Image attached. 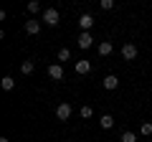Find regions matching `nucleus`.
<instances>
[{
    "label": "nucleus",
    "instance_id": "nucleus-1",
    "mask_svg": "<svg viewBox=\"0 0 152 142\" xmlns=\"http://www.w3.org/2000/svg\"><path fill=\"white\" fill-rule=\"evenodd\" d=\"M43 23H46V26H58V23H61L58 10H56V8H46V10H43Z\"/></svg>",
    "mask_w": 152,
    "mask_h": 142
},
{
    "label": "nucleus",
    "instance_id": "nucleus-2",
    "mask_svg": "<svg viewBox=\"0 0 152 142\" xmlns=\"http://www.w3.org/2000/svg\"><path fill=\"white\" fill-rule=\"evenodd\" d=\"M71 112H74V109H71V104H69V102H61L58 107H56V119L66 122V119L71 117Z\"/></svg>",
    "mask_w": 152,
    "mask_h": 142
},
{
    "label": "nucleus",
    "instance_id": "nucleus-3",
    "mask_svg": "<svg viewBox=\"0 0 152 142\" xmlns=\"http://www.w3.org/2000/svg\"><path fill=\"white\" fill-rule=\"evenodd\" d=\"M79 26H81V33H89L94 28V15L91 13H84V15L79 18Z\"/></svg>",
    "mask_w": 152,
    "mask_h": 142
},
{
    "label": "nucleus",
    "instance_id": "nucleus-4",
    "mask_svg": "<svg viewBox=\"0 0 152 142\" xmlns=\"http://www.w3.org/2000/svg\"><path fill=\"white\" fill-rule=\"evenodd\" d=\"M122 59L124 61H134L137 59V46L134 43H124L122 46Z\"/></svg>",
    "mask_w": 152,
    "mask_h": 142
},
{
    "label": "nucleus",
    "instance_id": "nucleus-5",
    "mask_svg": "<svg viewBox=\"0 0 152 142\" xmlns=\"http://www.w3.org/2000/svg\"><path fill=\"white\" fill-rule=\"evenodd\" d=\"M76 43H79V48H91V46H94V36H91V33H79Z\"/></svg>",
    "mask_w": 152,
    "mask_h": 142
},
{
    "label": "nucleus",
    "instance_id": "nucleus-6",
    "mask_svg": "<svg viewBox=\"0 0 152 142\" xmlns=\"http://www.w3.org/2000/svg\"><path fill=\"white\" fill-rule=\"evenodd\" d=\"M48 76L53 79V81H61V79H64V66L61 64H51L48 66Z\"/></svg>",
    "mask_w": 152,
    "mask_h": 142
},
{
    "label": "nucleus",
    "instance_id": "nucleus-7",
    "mask_svg": "<svg viewBox=\"0 0 152 142\" xmlns=\"http://www.w3.org/2000/svg\"><path fill=\"white\" fill-rule=\"evenodd\" d=\"M104 89H109V91H114V89H117V86H119V79H117V76H114V74H109V76H104Z\"/></svg>",
    "mask_w": 152,
    "mask_h": 142
},
{
    "label": "nucleus",
    "instance_id": "nucleus-8",
    "mask_svg": "<svg viewBox=\"0 0 152 142\" xmlns=\"http://www.w3.org/2000/svg\"><path fill=\"white\" fill-rule=\"evenodd\" d=\"M26 33H31V36H38L41 33V23L33 18V20H26Z\"/></svg>",
    "mask_w": 152,
    "mask_h": 142
},
{
    "label": "nucleus",
    "instance_id": "nucleus-9",
    "mask_svg": "<svg viewBox=\"0 0 152 142\" xmlns=\"http://www.w3.org/2000/svg\"><path fill=\"white\" fill-rule=\"evenodd\" d=\"M89 71H91V64H89L86 59H79V61H76V74H81V76H84V74H89Z\"/></svg>",
    "mask_w": 152,
    "mask_h": 142
},
{
    "label": "nucleus",
    "instance_id": "nucleus-10",
    "mask_svg": "<svg viewBox=\"0 0 152 142\" xmlns=\"http://www.w3.org/2000/svg\"><path fill=\"white\" fill-rule=\"evenodd\" d=\"M33 69H36V61H33V59H28V61H23V64H20V71L26 74V76H28V74H33Z\"/></svg>",
    "mask_w": 152,
    "mask_h": 142
},
{
    "label": "nucleus",
    "instance_id": "nucleus-11",
    "mask_svg": "<svg viewBox=\"0 0 152 142\" xmlns=\"http://www.w3.org/2000/svg\"><path fill=\"white\" fill-rule=\"evenodd\" d=\"M114 51V46L109 43V41H102V43H99V56H109Z\"/></svg>",
    "mask_w": 152,
    "mask_h": 142
},
{
    "label": "nucleus",
    "instance_id": "nucleus-12",
    "mask_svg": "<svg viewBox=\"0 0 152 142\" xmlns=\"http://www.w3.org/2000/svg\"><path fill=\"white\" fill-rule=\"evenodd\" d=\"M99 124H102L104 130H112V127H114V117H112V114H102V119H99Z\"/></svg>",
    "mask_w": 152,
    "mask_h": 142
},
{
    "label": "nucleus",
    "instance_id": "nucleus-13",
    "mask_svg": "<svg viewBox=\"0 0 152 142\" xmlns=\"http://www.w3.org/2000/svg\"><path fill=\"white\" fill-rule=\"evenodd\" d=\"M0 84H3V89H5V91L15 89V79H13V76H3V81H0Z\"/></svg>",
    "mask_w": 152,
    "mask_h": 142
},
{
    "label": "nucleus",
    "instance_id": "nucleus-14",
    "mask_svg": "<svg viewBox=\"0 0 152 142\" xmlns=\"http://www.w3.org/2000/svg\"><path fill=\"white\" fill-rule=\"evenodd\" d=\"M119 142H137V135H134V132H129V130H127V132H122Z\"/></svg>",
    "mask_w": 152,
    "mask_h": 142
},
{
    "label": "nucleus",
    "instance_id": "nucleus-15",
    "mask_svg": "<svg viewBox=\"0 0 152 142\" xmlns=\"http://www.w3.org/2000/svg\"><path fill=\"white\" fill-rule=\"evenodd\" d=\"M140 132H142V135H152V122H142V127H140Z\"/></svg>",
    "mask_w": 152,
    "mask_h": 142
},
{
    "label": "nucleus",
    "instance_id": "nucleus-16",
    "mask_svg": "<svg viewBox=\"0 0 152 142\" xmlns=\"http://www.w3.org/2000/svg\"><path fill=\"white\" fill-rule=\"evenodd\" d=\"M41 10V3H38V0H31V3H28V13H38Z\"/></svg>",
    "mask_w": 152,
    "mask_h": 142
},
{
    "label": "nucleus",
    "instance_id": "nucleus-17",
    "mask_svg": "<svg viewBox=\"0 0 152 142\" xmlns=\"http://www.w3.org/2000/svg\"><path fill=\"white\" fill-rule=\"evenodd\" d=\"M69 59H71V51L69 48H61L58 51V61H69Z\"/></svg>",
    "mask_w": 152,
    "mask_h": 142
},
{
    "label": "nucleus",
    "instance_id": "nucleus-18",
    "mask_svg": "<svg viewBox=\"0 0 152 142\" xmlns=\"http://www.w3.org/2000/svg\"><path fill=\"white\" fill-rule=\"evenodd\" d=\"M79 114H81L84 119H89V117H91V107H81V112H79Z\"/></svg>",
    "mask_w": 152,
    "mask_h": 142
},
{
    "label": "nucleus",
    "instance_id": "nucleus-19",
    "mask_svg": "<svg viewBox=\"0 0 152 142\" xmlns=\"http://www.w3.org/2000/svg\"><path fill=\"white\" fill-rule=\"evenodd\" d=\"M102 8H104V10H112V8H114V0H102Z\"/></svg>",
    "mask_w": 152,
    "mask_h": 142
},
{
    "label": "nucleus",
    "instance_id": "nucleus-20",
    "mask_svg": "<svg viewBox=\"0 0 152 142\" xmlns=\"http://www.w3.org/2000/svg\"><path fill=\"white\" fill-rule=\"evenodd\" d=\"M0 142H10V140H8V137H0Z\"/></svg>",
    "mask_w": 152,
    "mask_h": 142
},
{
    "label": "nucleus",
    "instance_id": "nucleus-21",
    "mask_svg": "<svg viewBox=\"0 0 152 142\" xmlns=\"http://www.w3.org/2000/svg\"><path fill=\"white\" fill-rule=\"evenodd\" d=\"M71 142H76V140H71Z\"/></svg>",
    "mask_w": 152,
    "mask_h": 142
}]
</instances>
